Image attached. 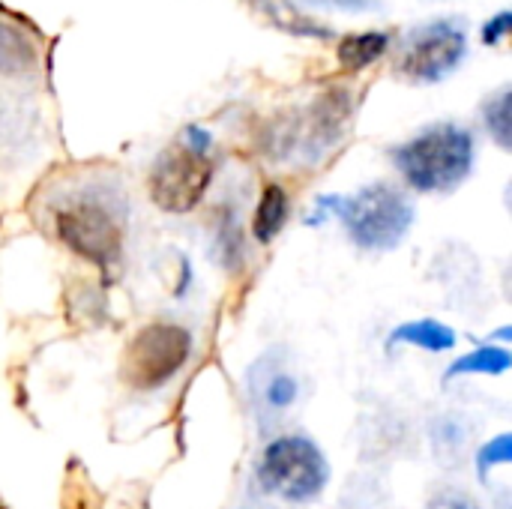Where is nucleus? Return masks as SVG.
I'll return each mask as SVG.
<instances>
[{"label": "nucleus", "mask_w": 512, "mask_h": 509, "mask_svg": "<svg viewBox=\"0 0 512 509\" xmlns=\"http://www.w3.org/2000/svg\"><path fill=\"white\" fill-rule=\"evenodd\" d=\"M330 213H336L342 219V225L348 228L351 240L360 249H372V252L399 246L402 237L414 225V204L399 189H393L387 183L366 186L348 198L324 195L315 201V213L306 222L318 225Z\"/></svg>", "instance_id": "nucleus-1"}, {"label": "nucleus", "mask_w": 512, "mask_h": 509, "mask_svg": "<svg viewBox=\"0 0 512 509\" xmlns=\"http://www.w3.org/2000/svg\"><path fill=\"white\" fill-rule=\"evenodd\" d=\"M51 222L57 240L66 249H72L78 258L96 267H114L120 261L126 228H123V213L108 195L96 189L63 195L54 204Z\"/></svg>", "instance_id": "nucleus-2"}, {"label": "nucleus", "mask_w": 512, "mask_h": 509, "mask_svg": "<svg viewBox=\"0 0 512 509\" xmlns=\"http://www.w3.org/2000/svg\"><path fill=\"white\" fill-rule=\"evenodd\" d=\"M393 162L417 192H450L474 168V135L456 123H435L399 144Z\"/></svg>", "instance_id": "nucleus-3"}, {"label": "nucleus", "mask_w": 512, "mask_h": 509, "mask_svg": "<svg viewBox=\"0 0 512 509\" xmlns=\"http://www.w3.org/2000/svg\"><path fill=\"white\" fill-rule=\"evenodd\" d=\"M330 480V465L318 444H312L303 435H285L267 444L261 465H258V483L267 495L282 498L288 504H306L315 501Z\"/></svg>", "instance_id": "nucleus-4"}, {"label": "nucleus", "mask_w": 512, "mask_h": 509, "mask_svg": "<svg viewBox=\"0 0 512 509\" xmlns=\"http://www.w3.org/2000/svg\"><path fill=\"white\" fill-rule=\"evenodd\" d=\"M192 333L180 324L156 321L135 333L123 354V381L132 390L150 393L165 387L189 360Z\"/></svg>", "instance_id": "nucleus-5"}, {"label": "nucleus", "mask_w": 512, "mask_h": 509, "mask_svg": "<svg viewBox=\"0 0 512 509\" xmlns=\"http://www.w3.org/2000/svg\"><path fill=\"white\" fill-rule=\"evenodd\" d=\"M351 111H354V99L348 90H342V87L327 90L306 108L303 117H297L279 129L270 153H276V156L303 153L309 162H318L324 153H330L342 141Z\"/></svg>", "instance_id": "nucleus-6"}, {"label": "nucleus", "mask_w": 512, "mask_h": 509, "mask_svg": "<svg viewBox=\"0 0 512 509\" xmlns=\"http://www.w3.org/2000/svg\"><path fill=\"white\" fill-rule=\"evenodd\" d=\"M213 180V162L207 153L189 147L186 141L171 144L159 153L150 168V198L165 213H189L204 198Z\"/></svg>", "instance_id": "nucleus-7"}, {"label": "nucleus", "mask_w": 512, "mask_h": 509, "mask_svg": "<svg viewBox=\"0 0 512 509\" xmlns=\"http://www.w3.org/2000/svg\"><path fill=\"white\" fill-rule=\"evenodd\" d=\"M465 54L468 33L456 21H429L405 39L402 72L414 81H441L462 63Z\"/></svg>", "instance_id": "nucleus-8"}, {"label": "nucleus", "mask_w": 512, "mask_h": 509, "mask_svg": "<svg viewBox=\"0 0 512 509\" xmlns=\"http://www.w3.org/2000/svg\"><path fill=\"white\" fill-rule=\"evenodd\" d=\"M252 381H255V393L261 396V405L267 411H273V414L288 411L297 402V396H300L297 378L288 369H282V366H270V363L264 366L261 363L255 369V375H252Z\"/></svg>", "instance_id": "nucleus-9"}, {"label": "nucleus", "mask_w": 512, "mask_h": 509, "mask_svg": "<svg viewBox=\"0 0 512 509\" xmlns=\"http://www.w3.org/2000/svg\"><path fill=\"white\" fill-rule=\"evenodd\" d=\"M270 24H276L279 30L297 36V39H330L333 30L321 27L318 21H312L309 15H303L291 0H249Z\"/></svg>", "instance_id": "nucleus-10"}, {"label": "nucleus", "mask_w": 512, "mask_h": 509, "mask_svg": "<svg viewBox=\"0 0 512 509\" xmlns=\"http://www.w3.org/2000/svg\"><path fill=\"white\" fill-rule=\"evenodd\" d=\"M36 60H39V54H36L33 39L21 27L0 21V75H6V78L27 75L36 69Z\"/></svg>", "instance_id": "nucleus-11"}, {"label": "nucleus", "mask_w": 512, "mask_h": 509, "mask_svg": "<svg viewBox=\"0 0 512 509\" xmlns=\"http://www.w3.org/2000/svg\"><path fill=\"white\" fill-rule=\"evenodd\" d=\"M390 345H411V348L441 354L456 345V333L435 318H420V321H408V324L396 327L390 333Z\"/></svg>", "instance_id": "nucleus-12"}, {"label": "nucleus", "mask_w": 512, "mask_h": 509, "mask_svg": "<svg viewBox=\"0 0 512 509\" xmlns=\"http://www.w3.org/2000/svg\"><path fill=\"white\" fill-rule=\"evenodd\" d=\"M387 48H390V33H384V30H366V33H348L339 42L336 54H339L342 69L360 72V69L372 66L375 60H381Z\"/></svg>", "instance_id": "nucleus-13"}, {"label": "nucleus", "mask_w": 512, "mask_h": 509, "mask_svg": "<svg viewBox=\"0 0 512 509\" xmlns=\"http://www.w3.org/2000/svg\"><path fill=\"white\" fill-rule=\"evenodd\" d=\"M288 222V195L279 183H270L261 192V201L252 216V237L258 243H270Z\"/></svg>", "instance_id": "nucleus-14"}, {"label": "nucleus", "mask_w": 512, "mask_h": 509, "mask_svg": "<svg viewBox=\"0 0 512 509\" xmlns=\"http://www.w3.org/2000/svg\"><path fill=\"white\" fill-rule=\"evenodd\" d=\"M510 366V351L495 348V345H486V348L471 351L468 357H459V360L447 369V378H459V375H504Z\"/></svg>", "instance_id": "nucleus-15"}, {"label": "nucleus", "mask_w": 512, "mask_h": 509, "mask_svg": "<svg viewBox=\"0 0 512 509\" xmlns=\"http://www.w3.org/2000/svg\"><path fill=\"white\" fill-rule=\"evenodd\" d=\"M512 93L510 87H501L483 108V120H486V129L489 135L495 138V144L501 150H510L512 147Z\"/></svg>", "instance_id": "nucleus-16"}, {"label": "nucleus", "mask_w": 512, "mask_h": 509, "mask_svg": "<svg viewBox=\"0 0 512 509\" xmlns=\"http://www.w3.org/2000/svg\"><path fill=\"white\" fill-rule=\"evenodd\" d=\"M512 462V438L504 432V435H498L495 441H489L483 450H480V456H477V474H480V480H489V474L498 468V465H510Z\"/></svg>", "instance_id": "nucleus-17"}, {"label": "nucleus", "mask_w": 512, "mask_h": 509, "mask_svg": "<svg viewBox=\"0 0 512 509\" xmlns=\"http://www.w3.org/2000/svg\"><path fill=\"white\" fill-rule=\"evenodd\" d=\"M426 509H483L477 504V498H471L468 492L459 489H441Z\"/></svg>", "instance_id": "nucleus-18"}, {"label": "nucleus", "mask_w": 512, "mask_h": 509, "mask_svg": "<svg viewBox=\"0 0 512 509\" xmlns=\"http://www.w3.org/2000/svg\"><path fill=\"white\" fill-rule=\"evenodd\" d=\"M510 21H512L510 9L498 12V15L483 27V42H486V45H498V42H504V39H507V33H510Z\"/></svg>", "instance_id": "nucleus-19"}, {"label": "nucleus", "mask_w": 512, "mask_h": 509, "mask_svg": "<svg viewBox=\"0 0 512 509\" xmlns=\"http://www.w3.org/2000/svg\"><path fill=\"white\" fill-rule=\"evenodd\" d=\"M312 6H330V9H348V12H360L366 9L372 0H306Z\"/></svg>", "instance_id": "nucleus-20"}]
</instances>
